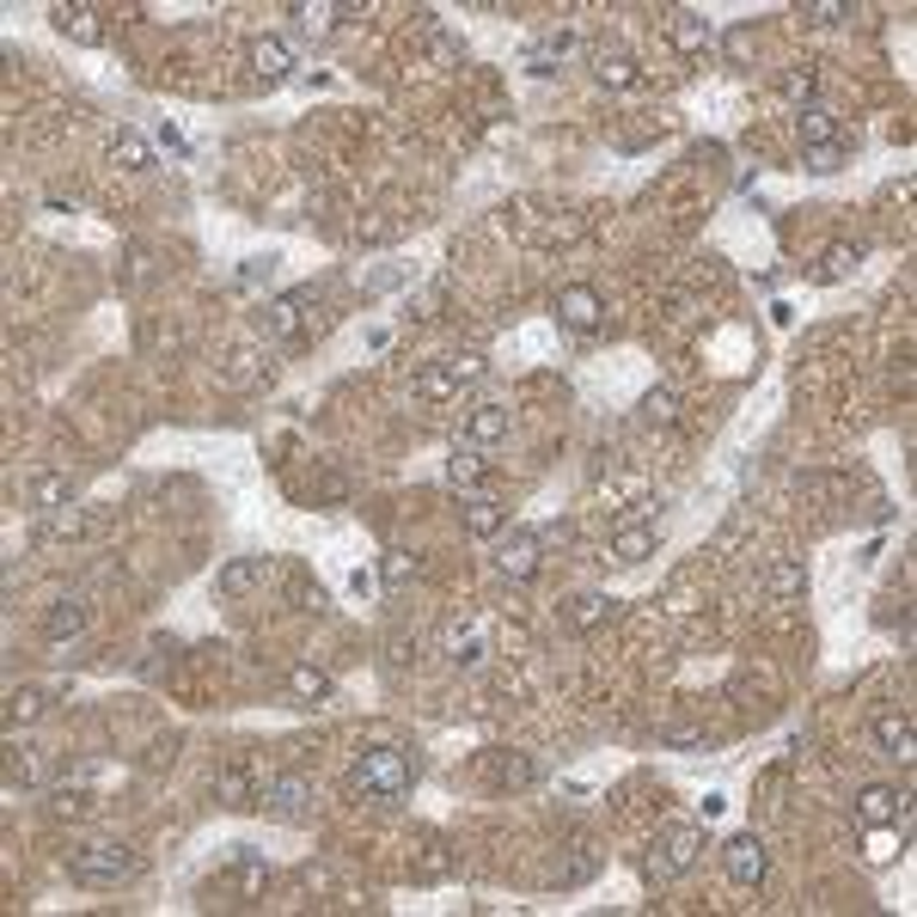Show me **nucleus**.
<instances>
[{"instance_id": "f257e3e1", "label": "nucleus", "mask_w": 917, "mask_h": 917, "mask_svg": "<svg viewBox=\"0 0 917 917\" xmlns=\"http://www.w3.org/2000/svg\"><path fill=\"white\" fill-rule=\"evenodd\" d=\"M68 875L92 893H117V887H129V880H141L147 863H141V850L122 838H92V844H73L68 850Z\"/></svg>"}, {"instance_id": "f03ea898", "label": "nucleus", "mask_w": 917, "mask_h": 917, "mask_svg": "<svg viewBox=\"0 0 917 917\" xmlns=\"http://www.w3.org/2000/svg\"><path fill=\"white\" fill-rule=\"evenodd\" d=\"M349 795H361L373 807H398L410 795V758L398 746H367L349 770Z\"/></svg>"}, {"instance_id": "7ed1b4c3", "label": "nucleus", "mask_w": 917, "mask_h": 917, "mask_svg": "<svg viewBox=\"0 0 917 917\" xmlns=\"http://www.w3.org/2000/svg\"><path fill=\"white\" fill-rule=\"evenodd\" d=\"M704 863V826H667L655 844H648V863L642 875L655 880V887H667V880L691 875V868Z\"/></svg>"}, {"instance_id": "20e7f679", "label": "nucleus", "mask_w": 917, "mask_h": 917, "mask_svg": "<svg viewBox=\"0 0 917 917\" xmlns=\"http://www.w3.org/2000/svg\"><path fill=\"white\" fill-rule=\"evenodd\" d=\"M538 562H545V538H538V526H508V532H501V550H496L501 581H532Z\"/></svg>"}, {"instance_id": "39448f33", "label": "nucleus", "mask_w": 917, "mask_h": 917, "mask_svg": "<svg viewBox=\"0 0 917 917\" xmlns=\"http://www.w3.org/2000/svg\"><path fill=\"white\" fill-rule=\"evenodd\" d=\"M98 777H104V770H98L92 758H86V765H73L68 777H61L56 789H49V814H56V819H86V814L98 807V795H92V783H98Z\"/></svg>"}, {"instance_id": "423d86ee", "label": "nucleus", "mask_w": 917, "mask_h": 917, "mask_svg": "<svg viewBox=\"0 0 917 917\" xmlns=\"http://www.w3.org/2000/svg\"><path fill=\"white\" fill-rule=\"evenodd\" d=\"M550 312H557L562 330H581V337L606 325V300H599V288H587V281H569V288H557Z\"/></svg>"}, {"instance_id": "0eeeda50", "label": "nucleus", "mask_w": 917, "mask_h": 917, "mask_svg": "<svg viewBox=\"0 0 917 917\" xmlns=\"http://www.w3.org/2000/svg\"><path fill=\"white\" fill-rule=\"evenodd\" d=\"M49 24H56L68 43H86V49L104 43V12H98L92 0H61V7H49Z\"/></svg>"}, {"instance_id": "6e6552de", "label": "nucleus", "mask_w": 917, "mask_h": 917, "mask_svg": "<svg viewBox=\"0 0 917 917\" xmlns=\"http://www.w3.org/2000/svg\"><path fill=\"white\" fill-rule=\"evenodd\" d=\"M263 807L276 819H306L312 814V783H306L300 770H276V777L263 783Z\"/></svg>"}, {"instance_id": "1a4fd4ad", "label": "nucleus", "mask_w": 917, "mask_h": 917, "mask_svg": "<svg viewBox=\"0 0 917 917\" xmlns=\"http://www.w3.org/2000/svg\"><path fill=\"white\" fill-rule=\"evenodd\" d=\"M856 819H863V826H905V819H911V795H899L893 783H868V789L856 795Z\"/></svg>"}, {"instance_id": "9d476101", "label": "nucleus", "mask_w": 917, "mask_h": 917, "mask_svg": "<svg viewBox=\"0 0 917 917\" xmlns=\"http://www.w3.org/2000/svg\"><path fill=\"white\" fill-rule=\"evenodd\" d=\"M263 783H269V770H257V758H232L227 770H220V801L227 807H263Z\"/></svg>"}, {"instance_id": "9b49d317", "label": "nucleus", "mask_w": 917, "mask_h": 917, "mask_svg": "<svg viewBox=\"0 0 917 917\" xmlns=\"http://www.w3.org/2000/svg\"><path fill=\"white\" fill-rule=\"evenodd\" d=\"M263 887H269V863H263V850H239V856L227 863V875H220V893H232L239 905L263 899Z\"/></svg>"}, {"instance_id": "f8f14e48", "label": "nucleus", "mask_w": 917, "mask_h": 917, "mask_svg": "<svg viewBox=\"0 0 917 917\" xmlns=\"http://www.w3.org/2000/svg\"><path fill=\"white\" fill-rule=\"evenodd\" d=\"M721 868H728L740 887H758V880H765V868H770V856H765V844H758L752 831H734V838L721 844Z\"/></svg>"}, {"instance_id": "ddd939ff", "label": "nucleus", "mask_w": 917, "mask_h": 917, "mask_svg": "<svg viewBox=\"0 0 917 917\" xmlns=\"http://www.w3.org/2000/svg\"><path fill=\"white\" fill-rule=\"evenodd\" d=\"M660 545V526L655 520H618L611 526V562H624V569H636V562H648Z\"/></svg>"}, {"instance_id": "4468645a", "label": "nucleus", "mask_w": 917, "mask_h": 917, "mask_svg": "<svg viewBox=\"0 0 917 917\" xmlns=\"http://www.w3.org/2000/svg\"><path fill=\"white\" fill-rule=\"evenodd\" d=\"M868 734H875V746L887 758H899V765L917 758V728H911V716H899V709H880V716L868 721Z\"/></svg>"}, {"instance_id": "2eb2a0df", "label": "nucleus", "mask_w": 917, "mask_h": 917, "mask_svg": "<svg viewBox=\"0 0 917 917\" xmlns=\"http://www.w3.org/2000/svg\"><path fill=\"white\" fill-rule=\"evenodd\" d=\"M477 770H484L489 789H532V783H538V765L526 752H484V758H477Z\"/></svg>"}, {"instance_id": "dca6fc26", "label": "nucleus", "mask_w": 917, "mask_h": 917, "mask_svg": "<svg viewBox=\"0 0 917 917\" xmlns=\"http://www.w3.org/2000/svg\"><path fill=\"white\" fill-rule=\"evenodd\" d=\"M306 306H312V288H293V293H281V300H269L263 306V337H293V330L306 325Z\"/></svg>"}, {"instance_id": "f3484780", "label": "nucleus", "mask_w": 917, "mask_h": 917, "mask_svg": "<svg viewBox=\"0 0 917 917\" xmlns=\"http://www.w3.org/2000/svg\"><path fill=\"white\" fill-rule=\"evenodd\" d=\"M667 37H672V49H679V56H704V49L716 43V24H709L697 7H679L667 19Z\"/></svg>"}, {"instance_id": "a211bd4d", "label": "nucleus", "mask_w": 917, "mask_h": 917, "mask_svg": "<svg viewBox=\"0 0 917 917\" xmlns=\"http://www.w3.org/2000/svg\"><path fill=\"white\" fill-rule=\"evenodd\" d=\"M440 648H447L452 660H465V667H471V660H484V655H489V630H484L477 618H465V624L452 618L447 630H440Z\"/></svg>"}, {"instance_id": "6ab92c4d", "label": "nucleus", "mask_w": 917, "mask_h": 917, "mask_svg": "<svg viewBox=\"0 0 917 917\" xmlns=\"http://www.w3.org/2000/svg\"><path fill=\"white\" fill-rule=\"evenodd\" d=\"M251 73L263 86H281L293 73V49L281 43V37H257V43H251Z\"/></svg>"}, {"instance_id": "aec40b11", "label": "nucleus", "mask_w": 917, "mask_h": 917, "mask_svg": "<svg viewBox=\"0 0 917 917\" xmlns=\"http://www.w3.org/2000/svg\"><path fill=\"white\" fill-rule=\"evenodd\" d=\"M611 611H618V599L611 594H575L569 606H562V624H569V630H599V624H611Z\"/></svg>"}, {"instance_id": "412c9836", "label": "nucleus", "mask_w": 917, "mask_h": 917, "mask_svg": "<svg viewBox=\"0 0 917 917\" xmlns=\"http://www.w3.org/2000/svg\"><path fill=\"white\" fill-rule=\"evenodd\" d=\"M905 856V826H863V863L893 868Z\"/></svg>"}, {"instance_id": "4be33fe9", "label": "nucleus", "mask_w": 917, "mask_h": 917, "mask_svg": "<svg viewBox=\"0 0 917 917\" xmlns=\"http://www.w3.org/2000/svg\"><path fill=\"white\" fill-rule=\"evenodd\" d=\"M795 134H801V153H807V147H831V141H844L838 117H831L826 104H807V110H795Z\"/></svg>"}, {"instance_id": "5701e85b", "label": "nucleus", "mask_w": 917, "mask_h": 917, "mask_svg": "<svg viewBox=\"0 0 917 917\" xmlns=\"http://www.w3.org/2000/svg\"><path fill=\"white\" fill-rule=\"evenodd\" d=\"M465 532L471 538H501L508 532V508H501L496 496H471L465 501Z\"/></svg>"}, {"instance_id": "b1692460", "label": "nucleus", "mask_w": 917, "mask_h": 917, "mask_svg": "<svg viewBox=\"0 0 917 917\" xmlns=\"http://www.w3.org/2000/svg\"><path fill=\"white\" fill-rule=\"evenodd\" d=\"M465 440H471V447H496V440H508V410H501V403H477V410L465 416Z\"/></svg>"}, {"instance_id": "393cba45", "label": "nucleus", "mask_w": 917, "mask_h": 917, "mask_svg": "<svg viewBox=\"0 0 917 917\" xmlns=\"http://www.w3.org/2000/svg\"><path fill=\"white\" fill-rule=\"evenodd\" d=\"M594 73H599V86H611V92H630V86L642 80L636 56H624V49H599V56H594Z\"/></svg>"}, {"instance_id": "a878e982", "label": "nucleus", "mask_w": 917, "mask_h": 917, "mask_svg": "<svg viewBox=\"0 0 917 917\" xmlns=\"http://www.w3.org/2000/svg\"><path fill=\"white\" fill-rule=\"evenodd\" d=\"M104 153H110V166H122V171H153V147H147L134 129H117Z\"/></svg>"}, {"instance_id": "bb28decb", "label": "nucleus", "mask_w": 917, "mask_h": 917, "mask_svg": "<svg viewBox=\"0 0 917 917\" xmlns=\"http://www.w3.org/2000/svg\"><path fill=\"white\" fill-rule=\"evenodd\" d=\"M263 575H269V562H263V557H232L227 569H220V594L239 599V594H251V587L263 581Z\"/></svg>"}, {"instance_id": "cd10ccee", "label": "nucleus", "mask_w": 917, "mask_h": 917, "mask_svg": "<svg viewBox=\"0 0 917 917\" xmlns=\"http://www.w3.org/2000/svg\"><path fill=\"white\" fill-rule=\"evenodd\" d=\"M49 697H56L49 685H19V691L7 697V728H24V721H37V716L49 709Z\"/></svg>"}, {"instance_id": "c85d7f7f", "label": "nucleus", "mask_w": 917, "mask_h": 917, "mask_svg": "<svg viewBox=\"0 0 917 917\" xmlns=\"http://www.w3.org/2000/svg\"><path fill=\"white\" fill-rule=\"evenodd\" d=\"M410 391H416V398H428V403H447V398H459V379L447 373V361H428L422 373L410 379Z\"/></svg>"}, {"instance_id": "c756f323", "label": "nucleus", "mask_w": 917, "mask_h": 917, "mask_svg": "<svg viewBox=\"0 0 917 917\" xmlns=\"http://www.w3.org/2000/svg\"><path fill=\"white\" fill-rule=\"evenodd\" d=\"M288 691L300 697V704H325V697H330V672L312 667V660H300V667H288Z\"/></svg>"}, {"instance_id": "7c9ffc66", "label": "nucleus", "mask_w": 917, "mask_h": 917, "mask_svg": "<svg viewBox=\"0 0 917 917\" xmlns=\"http://www.w3.org/2000/svg\"><path fill=\"white\" fill-rule=\"evenodd\" d=\"M31 501H37V508H68V501H73V477L68 471H37L31 477Z\"/></svg>"}, {"instance_id": "2f4dec72", "label": "nucleus", "mask_w": 917, "mask_h": 917, "mask_svg": "<svg viewBox=\"0 0 917 917\" xmlns=\"http://www.w3.org/2000/svg\"><path fill=\"white\" fill-rule=\"evenodd\" d=\"M484 471H489V459L465 440V447H452V459H447V484H459V489H471V484H484Z\"/></svg>"}, {"instance_id": "473e14b6", "label": "nucleus", "mask_w": 917, "mask_h": 917, "mask_svg": "<svg viewBox=\"0 0 917 917\" xmlns=\"http://www.w3.org/2000/svg\"><path fill=\"white\" fill-rule=\"evenodd\" d=\"M80 630H86V606H80V599H61V606L43 618V636H49V642H73Z\"/></svg>"}, {"instance_id": "72a5a7b5", "label": "nucleus", "mask_w": 917, "mask_h": 917, "mask_svg": "<svg viewBox=\"0 0 917 917\" xmlns=\"http://www.w3.org/2000/svg\"><path fill=\"white\" fill-rule=\"evenodd\" d=\"M765 594L770 599H801L807 594V569H801V562H770V569H765Z\"/></svg>"}, {"instance_id": "f704fd0d", "label": "nucleus", "mask_w": 917, "mask_h": 917, "mask_svg": "<svg viewBox=\"0 0 917 917\" xmlns=\"http://www.w3.org/2000/svg\"><path fill=\"white\" fill-rule=\"evenodd\" d=\"M599 868V850H587V844H575V856L562 868H550V887H581V880H594Z\"/></svg>"}, {"instance_id": "c9c22d12", "label": "nucleus", "mask_w": 917, "mask_h": 917, "mask_svg": "<svg viewBox=\"0 0 917 917\" xmlns=\"http://www.w3.org/2000/svg\"><path fill=\"white\" fill-rule=\"evenodd\" d=\"M288 19H300L306 31H337L342 19H355V7H288Z\"/></svg>"}, {"instance_id": "e433bc0d", "label": "nucleus", "mask_w": 917, "mask_h": 917, "mask_svg": "<svg viewBox=\"0 0 917 917\" xmlns=\"http://www.w3.org/2000/svg\"><path fill=\"white\" fill-rule=\"evenodd\" d=\"M856 263H863V245H831V251L819 257V281H844Z\"/></svg>"}, {"instance_id": "4c0bfd02", "label": "nucleus", "mask_w": 917, "mask_h": 917, "mask_svg": "<svg viewBox=\"0 0 917 917\" xmlns=\"http://www.w3.org/2000/svg\"><path fill=\"white\" fill-rule=\"evenodd\" d=\"M37 783V752L31 746H12L7 752V789H31Z\"/></svg>"}, {"instance_id": "58836bf2", "label": "nucleus", "mask_w": 917, "mask_h": 917, "mask_svg": "<svg viewBox=\"0 0 917 917\" xmlns=\"http://www.w3.org/2000/svg\"><path fill=\"white\" fill-rule=\"evenodd\" d=\"M569 43H575L569 31L545 37V43H538V49H526V68H532V73H550V61H557V56H569Z\"/></svg>"}, {"instance_id": "ea45409f", "label": "nucleus", "mask_w": 917, "mask_h": 917, "mask_svg": "<svg viewBox=\"0 0 917 917\" xmlns=\"http://www.w3.org/2000/svg\"><path fill=\"white\" fill-rule=\"evenodd\" d=\"M440 361H447V373L459 379V386H477V379L489 373V361H484L477 349H465V355H440Z\"/></svg>"}, {"instance_id": "a19ab883", "label": "nucleus", "mask_w": 917, "mask_h": 917, "mask_svg": "<svg viewBox=\"0 0 917 917\" xmlns=\"http://www.w3.org/2000/svg\"><path fill=\"white\" fill-rule=\"evenodd\" d=\"M672 416H679V398H672V391H667V386H655V391H648V398H642V422H655V428H667V422H672Z\"/></svg>"}, {"instance_id": "79ce46f5", "label": "nucleus", "mask_w": 917, "mask_h": 917, "mask_svg": "<svg viewBox=\"0 0 917 917\" xmlns=\"http://www.w3.org/2000/svg\"><path fill=\"white\" fill-rule=\"evenodd\" d=\"M814 92H819V73L814 68H795V73H783V98H795V104H814Z\"/></svg>"}, {"instance_id": "37998d69", "label": "nucleus", "mask_w": 917, "mask_h": 917, "mask_svg": "<svg viewBox=\"0 0 917 917\" xmlns=\"http://www.w3.org/2000/svg\"><path fill=\"white\" fill-rule=\"evenodd\" d=\"M379 575H386V587H403L410 575H422V562L410 557V550H386V562H379Z\"/></svg>"}, {"instance_id": "c03bdc74", "label": "nucleus", "mask_w": 917, "mask_h": 917, "mask_svg": "<svg viewBox=\"0 0 917 917\" xmlns=\"http://www.w3.org/2000/svg\"><path fill=\"white\" fill-rule=\"evenodd\" d=\"M655 740H660V746H709V734L691 728V721H660Z\"/></svg>"}, {"instance_id": "a18cd8bd", "label": "nucleus", "mask_w": 917, "mask_h": 917, "mask_svg": "<svg viewBox=\"0 0 917 917\" xmlns=\"http://www.w3.org/2000/svg\"><path fill=\"white\" fill-rule=\"evenodd\" d=\"M844 153H850V141H831V147H807V171H819V178H831V171L844 166Z\"/></svg>"}, {"instance_id": "49530a36", "label": "nucleus", "mask_w": 917, "mask_h": 917, "mask_svg": "<svg viewBox=\"0 0 917 917\" xmlns=\"http://www.w3.org/2000/svg\"><path fill=\"white\" fill-rule=\"evenodd\" d=\"M801 19H814V24H838V19H850V7H844V0H807Z\"/></svg>"}, {"instance_id": "de8ad7c7", "label": "nucleus", "mask_w": 917, "mask_h": 917, "mask_svg": "<svg viewBox=\"0 0 917 917\" xmlns=\"http://www.w3.org/2000/svg\"><path fill=\"white\" fill-rule=\"evenodd\" d=\"M447 863H452V856H447V844H435V838H428V856H422V868H416V875H422V880H440V875H447Z\"/></svg>"}, {"instance_id": "09e8293b", "label": "nucleus", "mask_w": 917, "mask_h": 917, "mask_svg": "<svg viewBox=\"0 0 917 917\" xmlns=\"http://www.w3.org/2000/svg\"><path fill=\"white\" fill-rule=\"evenodd\" d=\"M239 281H245V288H257V281H269V257H257V263H245V269H239Z\"/></svg>"}, {"instance_id": "8fccbe9b", "label": "nucleus", "mask_w": 917, "mask_h": 917, "mask_svg": "<svg viewBox=\"0 0 917 917\" xmlns=\"http://www.w3.org/2000/svg\"><path fill=\"white\" fill-rule=\"evenodd\" d=\"M325 501H349V477L330 471V477H325Z\"/></svg>"}, {"instance_id": "3c124183", "label": "nucleus", "mask_w": 917, "mask_h": 917, "mask_svg": "<svg viewBox=\"0 0 917 917\" xmlns=\"http://www.w3.org/2000/svg\"><path fill=\"white\" fill-rule=\"evenodd\" d=\"M746 49H752V31H734V37H728V56L746 61Z\"/></svg>"}]
</instances>
